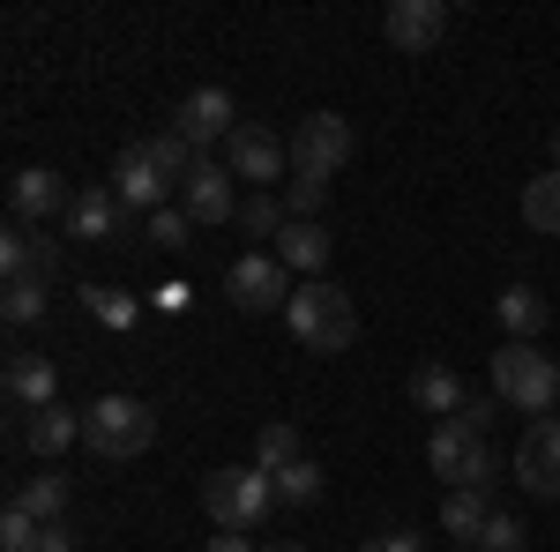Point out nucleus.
<instances>
[{"label": "nucleus", "instance_id": "nucleus-24", "mask_svg": "<svg viewBox=\"0 0 560 552\" xmlns=\"http://www.w3.org/2000/svg\"><path fill=\"white\" fill-rule=\"evenodd\" d=\"M486 522H493V501H486V493H448V501H441V530L464 538V545H478Z\"/></svg>", "mask_w": 560, "mask_h": 552}, {"label": "nucleus", "instance_id": "nucleus-37", "mask_svg": "<svg viewBox=\"0 0 560 552\" xmlns=\"http://www.w3.org/2000/svg\"><path fill=\"white\" fill-rule=\"evenodd\" d=\"M261 552H306V545H292V538H277V545H261Z\"/></svg>", "mask_w": 560, "mask_h": 552}, {"label": "nucleus", "instance_id": "nucleus-30", "mask_svg": "<svg viewBox=\"0 0 560 552\" xmlns=\"http://www.w3.org/2000/svg\"><path fill=\"white\" fill-rule=\"evenodd\" d=\"M45 284H8V298H0V314H8V329H31V321H45Z\"/></svg>", "mask_w": 560, "mask_h": 552}, {"label": "nucleus", "instance_id": "nucleus-28", "mask_svg": "<svg viewBox=\"0 0 560 552\" xmlns=\"http://www.w3.org/2000/svg\"><path fill=\"white\" fill-rule=\"evenodd\" d=\"M277 501H284V508H314V501H322V463L300 456L292 470H277Z\"/></svg>", "mask_w": 560, "mask_h": 552}, {"label": "nucleus", "instance_id": "nucleus-33", "mask_svg": "<svg viewBox=\"0 0 560 552\" xmlns=\"http://www.w3.org/2000/svg\"><path fill=\"white\" fill-rule=\"evenodd\" d=\"M38 530L45 522H31L23 508H8L0 515V552H38Z\"/></svg>", "mask_w": 560, "mask_h": 552}, {"label": "nucleus", "instance_id": "nucleus-25", "mask_svg": "<svg viewBox=\"0 0 560 552\" xmlns=\"http://www.w3.org/2000/svg\"><path fill=\"white\" fill-rule=\"evenodd\" d=\"M523 224H530V232H560V172L523 179Z\"/></svg>", "mask_w": 560, "mask_h": 552}, {"label": "nucleus", "instance_id": "nucleus-19", "mask_svg": "<svg viewBox=\"0 0 560 552\" xmlns=\"http://www.w3.org/2000/svg\"><path fill=\"white\" fill-rule=\"evenodd\" d=\"M411 403H419L427 419H464L471 396H464V374H456V366H419V374H411Z\"/></svg>", "mask_w": 560, "mask_h": 552}, {"label": "nucleus", "instance_id": "nucleus-4", "mask_svg": "<svg viewBox=\"0 0 560 552\" xmlns=\"http://www.w3.org/2000/svg\"><path fill=\"white\" fill-rule=\"evenodd\" d=\"M493 396L523 419H546L560 403V359H546L538 343H501L493 351Z\"/></svg>", "mask_w": 560, "mask_h": 552}, {"label": "nucleus", "instance_id": "nucleus-31", "mask_svg": "<svg viewBox=\"0 0 560 552\" xmlns=\"http://www.w3.org/2000/svg\"><path fill=\"white\" fill-rule=\"evenodd\" d=\"M90 314H97V321H105V329H128V321H135V298L128 292H105V284H90Z\"/></svg>", "mask_w": 560, "mask_h": 552}, {"label": "nucleus", "instance_id": "nucleus-38", "mask_svg": "<svg viewBox=\"0 0 560 552\" xmlns=\"http://www.w3.org/2000/svg\"><path fill=\"white\" fill-rule=\"evenodd\" d=\"M553 172H560V134H553Z\"/></svg>", "mask_w": 560, "mask_h": 552}, {"label": "nucleus", "instance_id": "nucleus-35", "mask_svg": "<svg viewBox=\"0 0 560 552\" xmlns=\"http://www.w3.org/2000/svg\"><path fill=\"white\" fill-rule=\"evenodd\" d=\"M38 552H75V538H68V522H45V530H38Z\"/></svg>", "mask_w": 560, "mask_h": 552}, {"label": "nucleus", "instance_id": "nucleus-23", "mask_svg": "<svg viewBox=\"0 0 560 552\" xmlns=\"http://www.w3.org/2000/svg\"><path fill=\"white\" fill-rule=\"evenodd\" d=\"M300 456H306V448H300V425H292V419H269L255 433V470H269V478H277V470H292Z\"/></svg>", "mask_w": 560, "mask_h": 552}, {"label": "nucleus", "instance_id": "nucleus-2", "mask_svg": "<svg viewBox=\"0 0 560 552\" xmlns=\"http://www.w3.org/2000/svg\"><path fill=\"white\" fill-rule=\"evenodd\" d=\"M158 441V411L142 396H97L83 411V448L97 463H128V456H150Z\"/></svg>", "mask_w": 560, "mask_h": 552}, {"label": "nucleus", "instance_id": "nucleus-1", "mask_svg": "<svg viewBox=\"0 0 560 552\" xmlns=\"http://www.w3.org/2000/svg\"><path fill=\"white\" fill-rule=\"evenodd\" d=\"M284 329H292L306 351L337 359V351H351V343H359V314H351L345 284L314 277V284H300V292H292V306H284Z\"/></svg>", "mask_w": 560, "mask_h": 552}, {"label": "nucleus", "instance_id": "nucleus-16", "mask_svg": "<svg viewBox=\"0 0 560 552\" xmlns=\"http://www.w3.org/2000/svg\"><path fill=\"white\" fill-rule=\"evenodd\" d=\"M128 232H135V210L113 195V187H83V195H75L68 239H97V247H105V239H128Z\"/></svg>", "mask_w": 560, "mask_h": 552}, {"label": "nucleus", "instance_id": "nucleus-5", "mask_svg": "<svg viewBox=\"0 0 560 552\" xmlns=\"http://www.w3.org/2000/svg\"><path fill=\"white\" fill-rule=\"evenodd\" d=\"M427 463L433 478H448V493H493V441L478 433L471 419H441L427 441Z\"/></svg>", "mask_w": 560, "mask_h": 552}, {"label": "nucleus", "instance_id": "nucleus-6", "mask_svg": "<svg viewBox=\"0 0 560 552\" xmlns=\"http://www.w3.org/2000/svg\"><path fill=\"white\" fill-rule=\"evenodd\" d=\"M351 150H359V134H351L345 113H306L300 128H292V172H322V179H337L351 165Z\"/></svg>", "mask_w": 560, "mask_h": 552}, {"label": "nucleus", "instance_id": "nucleus-27", "mask_svg": "<svg viewBox=\"0 0 560 552\" xmlns=\"http://www.w3.org/2000/svg\"><path fill=\"white\" fill-rule=\"evenodd\" d=\"M187 232H195V216L179 210H158V216H142V239H150V247H158V255H187Z\"/></svg>", "mask_w": 560, "mask_h": 552}, {"label": "nucleus", "instance_id": "nucleus-14", "mask_svg": "<svg viewBox=\"0 0 560 552\" xmlns=\"http://www.w3.org/2000/svg\"><path fill=\"white\" fill-rule=\"evenodd\" d=\"M179 210L195 216V224H240V195H232V172L202 157V165L187 172V187H179Z\"/></svg>", "mask_w": 560, "mask_h": 552}, {"label": "nucleus", "instance_id": "nucleus-29", "mask_svg": "<svg viewBox=\"0 0 560 552\" xmlns=\"http://www.w3.org/2000/svg\"><path fill=\"white\" fill-rule=\"evenodd\" d=\"M284 224H292V216H284L277 195H247V202H240V232H255V239H277Z\"/></svg>", "mask_w": 560, "mask_h": 552}, {"label": "nucleus", "instance_id": "nucleus-32", "mask_svg": "<svg viewBox=\"0 0 560 552\" xmlns=\"http://www.w3.org/2000/svg\"><path fill=\"white\" fill-rule=\"evenodd\" d=\"M523 545H530V538H523V522H516V515H501V508H493V522L478 530V552H523Z\"/></svg>", "mask_w": 560, "mask_h": 552}, {"label": "nucleus", "instance_id": "nucleus-22", "mask_svg": "<svg viewBox=\"0 0 560 552\" xmlns=\"http://www.w3.org/2000/svg\"><path fill=\"white\" fill-rule=\"evenodd\" d=\"M501 329H509V343H538V329H546V298L530 292V284H509V292H501Z\"/></svg>", "mask_w": 560, "mask_h": 552}, {"label": "nucleus", "instance_id": "nucleus-21", "mask_svg": "<svg viewBox=\"0 0 560 552\" xmlns=\"http://www.w3.org/2000/svg\"><path fill=\"white\" fill-rule=\"evenodd\" d=\"M8 508H23L31 522H60V515H68V478H60V470H38V478H23Z\"/></svg>", "mask_w": 560, "mask_h": 552}, {"label": "nucleus", "instance_id": "nucleus-20", "mask_svg": "<svg viewBox=\"0 0 560 552\" xmlns=\"http://www.w3.org/2000/svg\"><path fill=\"white\" fill-rule=\"evenodd\" d=\"M68 441H83V411H68V403H45V411H31V419H23V448H31V456H45V463H52Z\"/></svg>", "mask_w": 560, "mask_h": 552}, {"label": "nucleus", "instance_id": "nucleus-12", "mask_svg": "<svg viewBox=\"0 0 560 552\" xmlns=\"http://www.w3.org/2000/svg\"><path fill=\"white\" fill-rule=\"evenodd\" d=\"M52 269H60V247L45 239V224H8V239H0V277H8V284H52Z\"/></svg>", "mask_w": 560, "mask_h": 552}, {"label": "nucleus", "instance_id": "nucleus-11", "mask_svg": "<svg viewBox=\"0 0 560 552\" xmlns=\"http://www.w3.org/2000/svg\"><path fill=\"white\" fill-rule=\"evenodd\" d=\"M516 478H523V493H538V501H560V419H553V411L523 425Z\"/></svg>", "mask_w": 560, "mask_h": 552}, {"label": "nucleus", "instance_id": "nucleus-7", "mask_svg": "<svg viewBox=\"0 0 560 552\" xmlns=\"http://www.w3.org/2000/svg\"><path fill=\"white\" fill-rule=\"evenodd\" d=\"M292 269L277 255H240L232 269H224V298L240 306V314H277V306H292Z\"/></svg>", "mask_w": 560, "mask_h": 552}, {"label": "nucleus", "instance_id": "nucleus-9", "mask_svg": "<svg viewBox=\"0 0 560 552\" xmlns=\"http://www.w3.org/2000/svg\"><path fill=\"white\" fill-rule=\"evenodd\" d=\"M60 210H75V195L52 165H23L8 179V224H52Z\"/></svg>", "mask_w": 560, "mask_h": 552}, {"label": "nucleus", "instance_id": "nucleus-34", "mask_svg": "<svg viewBox=\"0 0 560 552\" xmlns=\"http://www.w3.org/2000/svg\"><path fill=\"white\" fill-rule=\"evenodd\" d=\"M359 552H419V538L411 530H382V538H366Z\"/></svg>", "mask_w": 560, "mask_h": 552}, {"label": "nucleus", "instance_id": "nucleus-36", "mask_svg": "<svg viewBox=\"0 0 560 552\" xmlns=\"http://www.w3.org/2000/svg\"><path fill=\"white\" fill-rule=\"evenodd\" d=\"M210 552H261V545L247 538V530H217V538H210Z\"/></svg>", "mask_w": 560, "mask_h": 552}, {"label": "nucleus", "instance_id": "nucleus-17", "mask_svg": "<svg viewBox=\"0 0 560 552\" xmlns=\"http://www.w3.org/2000/svg\"><path fill=\"white\" fill-rule=\"evenodd\" d=\"M8 403H15V411H45V403H60V374H52V359L15 351V359H8Z\"/></svg>", "mask_w": 560, "mask_h": 552}, {"label": "nucleus", "instance_id": "nucleus-3", "mask_svg": "<svg viewBox=\"0 0 560 552\" xmlns=\"http://www.w3.org/2000/svg\"><path fill=\"white\" fill-rule=\"evenodd\" d=\"M202 508H210L217 530H261L277 515V478L255 463H224L202 478Z\"/></svg>", "mask_w": 560, "mask_h": 552}, {"label": "nucleus", "instance_id": "nucleus-39", "mask_svg": "<svg viewBox=\"0 0 560 552\" xmlns=\"http://www.w3.org/2000/svg\"><path fill=\"white\" fill-rule=\"evenodd\" d=\"M456 552H464V545H456Z\"/></svg>", "mask_w": 560, "mask_h": 552}, {"label": "nucleus", "instance_id": "nucleus-8", "mask_svg": "<svg viewBox=\"0 0 560 552\" xmlns=\"http://www.w3.org/2000/svg\"><path fill=\"white\" fill-rule=\"evenodd\" d=\"M105 187H113V195H120V202H128L135 216H158V210H173V195H179L173 179L158 172V157H150V142H128Z\"/></svg>", "mask_w": 560, "mask_h": 552}, {"label": "nucleus", "instance_id": "nucleus-13", "mask_svg": "<svg viewBox=\"0 0 560 552\" xmlns=\"http://www.w3.org/2000/svg\"><path fill=\"white\" fill-rule=\"evenodd\" d=\"M284 165H292V142L284 134H269V128H240L232 142H224V172L232 179H284Z\"/></svg>", "mask_w": 560, "mask_h": 552}, {"label": "nucleus", "instance_id": "nucleus-15", "mask_svg": "<svg viewBox=\"0 0 560 552\" xmlns=\"http://www.w3.org/2000/svg\"><path fill=\"white\" fill-rule=\"evenodd\" d=\"M382 31H388L396 52H433V45L448 38V8L441 0H388Z\"/></svg>", "mask_w": 560, "mask_h": 552}, {"label": "nucleus", "instance_id": "nucleus-18", "mask_svg": "<svg viewBox=\"0 0 560 552\" xmlns=\"http://www.w3.org/2000/svg\"><path fill=\"white\" fill-rule=\"evenodd\" d=\"M329 255H337V247H329L322 224H284V232H277V261H284L292 277H306V284L329 277Z\"/></svg>", "mask_w": 560, "mask_h": 552}, {"label": "nucleus", "instance_id": "nucleus-10", "mask_svg": "<svg viewBox=\"0 0 560 552\" xmlns=\"http://www.w3.org/2000/svg\"><path fill=\"white\" fill-rule=\"evenodd\" d=\"M173 134H187L195 150H210V142H232V134H240V120H232V90H224V83L187 90V97H179V113H173Z\"/></svg>", "mask_w": 560, "mask_h": 552}, {"label": "nucleus", "instance_id": "nucleus-26", "mask_svg": "<svg viewBox=\"0 0 560 552\" xmlns=\"http://www.w3.org/2000/svg\"><path fill=\"white\" fill-rule=\"evenodd\" d=\"M322 202H329V179L322 172H292L284 179V216L292 224H322Z\"/></svg>", "mask_w": 560, "mask_h": 552}]
</instances>
